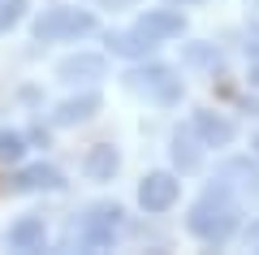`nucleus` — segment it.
Returning a JSON list of instances; mask_svg holds the SVG:
<instances>
[{"label": "nucleus", "mask_w": 259, "mask_h": 255, "mask_svg": "<svg viewBox=\"0 0 259 255\" xmlns=\"http://www.w3.org/2000/svg\"><path fill=\"white\" fill-rule=\"evenodd\" d=\"M121 216H125V212H121L117 203H95V208H87V216L69 229V238H78L82 246H112V238H117V229H121Z\"/></svg>", "instance_id": "obj_3"}, {"label": "nucleus", "mask_w": 259, "mask_h": 255, "mask_svg": "<svg viewBox=\"0 0 259 255\" xmlns=\"http://www.w3.org/2000/svg\"><path fill=\"white\" fill-rule=\"evenodd\" d=\"M108 48H112V52H121V56H147L151 48H156V39H147L139 26H134V30H112Z\"/></svg>", "instance_id": "obj_12"}, {"label": "nucleus", "mask_w": 259, "mask_h": 255, "mask_svg": "<svg viewBox=\"0 0 259 255\" xmlns=\"http://www.w3.org/2000/svg\"><path fill=\"white\" fill-rule=\"evenodd\" d=\"M22 152H26V138H22L18 130H0V160H5V164H18Z\"/></svg>", "instance_id": "obj_16"}, {"label": "nucleus", "mask_w": 259, "mask_h": 255, "mask_svg": "<svg viewBox=\"0 0 259 255\" xmlns=\"http://www.w3.org/2000/svg\"><path fill=\"white\" fill-rule=\"evenodd\" d=\"M117 164H121V156L112 152L108 143H100V147H91V152H87V173H91L95 182H108V177L117 173Z\"/></svg>", "instance_id": "obj_14"}, {"label": "nucleus", "mask_w": 259, "mask_h": 255, "mask_svg": "<svg viewBox=\"0 0 259 255\" xmlns=\"http://www.w3.org/2000/svg\"><path fill=\"white\" fill-rule=\"evenodd\" d=\"M5 242L13 246V251H35V246H44V216H22L9 225V234H5Z\"/></svg>", "instance_id": "obj_10"}, {"label": "nucleus", "mask_w": 259, "mask_h": 255, "mask_svg": "<svg viewBox=\"0 0 259 255\" xmlns=\"http://www.w3.org/2000/svg\"><path fill=\"white\" fill-rule=\"evenodd\" d=\"M246 246H255V251H259V221H250V229H246Z\"/></svg>", "instance_id": "obj_19"}, {"label": "nucleus", "mask_w": 259, "mask_h": 255, "mask_svg": "<svg viewBox=\"0 0 259 255\" xmlns=\"http://www.w3.org/2000/svg\"><path fill=\"white\" fill-rule=\"evenodd\" d=\"M173 5H190V0H173Z\"/></svg>", "instance_id": "obj_21"}, {"label": "nucleus", "mask_w": 259, "mask_h": 255, "mask_svg": "<svg viewBox=\"0 0 259 255\" xmlns=\"http://www.w3.org/2000/svg\"><path fill=\"white\" fill-rule=\"evenodd\" d=\"M130 91L147 95V100L156 104H177L182 100V78H177V69H168V65H139V69H130Z\"/></svg>", "instance_id": "obj_2"}, {"label": "nucleus", "mask_w": 259, "mask_h": 255, "mask_svg": "<svg viewBox=\"0 0 259 255\" xmlns=\"http://www.w3.org/2000/svg\"><path fill=\"white\" fill-rule=\"evenodd\" d=\"M100 74H104L100 56H69V61H61V78H100Z\"/></svg>", "instance_id": "obj_15"}, {"label": "nucleus", "mask_w": 259, "mask_h": 255, "mask_svg": "<svg viewBox=\"0 0 259 255\" xmlns=\"http://www.w3.org/2000/svg\"><path fill=\"white\" fill-rule=\"evenodd\" d=\"M134 26H139L147 39H156V44H160V39H177V35H182L186 18H182V13H173V9H147Z\"/></svg>", "instance_id": "obj_7"}, {"label": "nucleus", "mask_w": 259, "mask_h": 255, "mask_svg": "<svg viewBox=\"0 0 259 255\" xmlns=\"http://www.w3.org/2000/svg\"><path fill=\"white\" fill-rule=\"evenodd\" d=\"M250 82H255V87H259V61H255V69H250Z\"/></svg>", "instance_id": "obj_20"}, {"label": "nucleus", "mask_w": 259, "mask_h": 255, "mask_svg": "<svg viewBox=\"0 0 259 255\" xmlns=\"http://www.w3.org/2000/svg\"><path fill=\"white\" fill-rule=\"evenodd\" d=\"M22 9H26V0H0V30H9L22 18Z\"/></svg>", "instance_id": "obj_17"}, {"label": "nucleus", "mask_w": 259, "mask_h": 255, "mask_svg": "<svg viewBox=\"0 0 259 255\" xmlns=\"http://www.w3.org/2000/svg\"><path fill=\"white\" fill-rule=\"evenodd\" d=\"M95 108H100V95L87 91V95H78V100H65L61 108L52 113V121H56V126H78V121H87Z\"/></svg>", "instance_id": "obj_11"}, {"label": "nucleus", "mask_w": 259, "mask_h": 255, "mask_svg": "<svg viewBox=\"0 0 259 255\" xmlns=\"http://www.w3.org/2000/svg\"><path fill=\"white\" fill-rule=\"evenodd\" d=\"M95 18L87 9H48L44 18L35 22V39L52 44V39H78V35H91Z\"/></svg>", "instance_id": "obj_4"}, {"label": "nucleus", "mask_w": 259, "mask_h": 255, "mask_svg": "<svg viewBox=\"0 0 259 255\" xmlns=\"http://www.w3.org/2000/svg\"><path fill=\"white\" fill-rule=\"evenodd\" d=\"M246 52L259 61V26H250V35H246Z\"/></svg>", "instance_id": "obj_18"}, {"label": "nucleus", "mask_w": 259, "mask_h": 255, "mask_svg": "<svg viewBox=\"0 0 259 255\" xmlns=\"http://www.w3.org/2000/svg\"><path fill=\"white\" fill-rule=\"evenodd\" d=\"M216 182H221L225 191L242 195V199H259V164H250V160H225L221 173H216Z\"/></svg>", "instance_id": "obj_5"}, {"label": "nucleus", "mask_w": 259, "mask_h": 255, "mask_svg": "<svg viewBox=\"0 0 259 255\" xmlns=\"http://www.w3.org/2000/svg\"><path fill=\"white\" fill-rule=\"evenodd\" d=\"M194 134H199L203 147H229L238 130H233V121H225L221 113H207L203 108V113H194Z\"/></svg>", "instance_id": "obj_8"}, {"label": "nucleus", "mask_w": 259, "mask_h": 255, "mask_svg": "<svg viewBox=\"0 0 259 255\" xmlns=\"http://www.w3.org/2000/svg\"><path fill=\"white\" fill-rule=\"evenodd\" d=\"M255 152H259V138H255Z\"/></svg>", "instance_id": "obj_22"}, {"label": "nucleus", "mask_w": 259, "mask_h": 255, "mask_svg": "<svg viewBox=\"0 0 259 255\" xmlns=\"http://www.w3.org/2000/svg\"><path fill=\"white\" fill-rule=\"evenodd\" d=\"M139 203L147 212H168L177 203V177L173 173H147L139 186Z\"/></svg>", "instance_id": "obj_6"}, {"label": "nucleus", "mask_w": 259, "mask_h": 255, "mask_svg": "<svg viewBox=\"0 0 259 255\" xmlns=\"http://www.w3.org/2000/svg\"><path fill=\"white\" fill-rule=\"evenodd\" d=\"M61 186V173H56L52 164H26V169H18L13 173V191H56Z\"/></svg>", "instance_id": "obj_9"}, {"label": "nucleus", "mask_w": 259, "mask_h": 255, "mask_svg": "<svg viewBox=\"0 0 259 255\" xmlns=\"http://www.w3.org/2000/svg\"><path fill=\"white\" fill-rule=\"evenodd\" d=\"M173 164L182 169V173H190V169H199V134L190 130H177L173 134Z\"/></svg>", "instance_id": "obj_13"}, {"label": "nucleus", "mask_w": 259, "mask_h": 255, "mask_svg": "<svg viewBox=\"0 0 259 255\" xmlns=\"http://www.w3.org/2000/svg\"><path fill=\"white\" fill-rule=\"evenodd\" d=\"M238 221H242V208H238V199H233V191H225V186L216 182V186H207L203 199L190 208L186 225H190L194 238L221 246V242H229V238L238 234Z\"/></svg>", "instance_id": "obj_1"}]
</instances>
